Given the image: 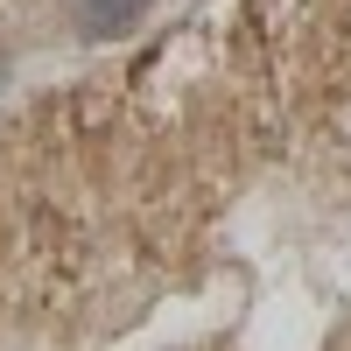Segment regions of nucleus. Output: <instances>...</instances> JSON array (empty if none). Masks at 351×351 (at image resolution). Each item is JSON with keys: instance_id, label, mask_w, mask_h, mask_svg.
Listing matches in <instances>:
<instances>
[{"instance_id": "nucleus-1", "label": "nucleus", "mask_w": 351, "mask_h": 351, "mask_svg": "<svg viewBox=\"0 0 351 351\" xmlns=\"http://www.w3.org/2000/svg\"><path fill=\"white\" fill-rule=\"evenodd\" d=\"M148 0H77V28L84 36H112V28H127Z\"/></svg>"}]
</instances>
